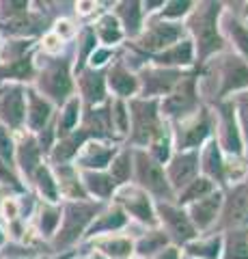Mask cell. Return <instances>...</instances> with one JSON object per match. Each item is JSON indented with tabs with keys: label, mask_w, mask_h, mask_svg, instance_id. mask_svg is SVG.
<instances>
[{
	"label": "cell",
	"mask_w": 248,
	"mask_h": 259,
	"mask_svg": "<svg viewBox=\"0 0 248 259\" xmlns=\"http://www.w3.org/2000/svg\"><path fill=\"white\" fill-rule=\"evenodd\" d=\"M80 180H82L84 192L89 199L100 201V203H110L117 192V184L110 180L106 171H80Z\"/></svg>",
	"instance_id": "cell-30"
},
{
	"label": "cell",
	"mask_w": 248,
	"mask_h": 259,
	"mask_svg": "<svg viewBox=\"0 0 248 259\" xmlns=\"http://www.w3.org/2000/svg\"><path fill=\"white\" fill-rule=\"evenodd\" d=\"M166 246H171L166 233L160 229V227H154V229H145L142 236H138L134 240V257L138 259H154L160 250H164Z\"/></svg>",
	"instance_id": "cell-37"
},
{
	"label": "cell",
	"mask_w": 248,
	"mask_h": 259,
	"mask_svg": "<svg viewBox=\"0 0 248 259\" xmlns=\"http://www.w3.org/2000/svg\"><path fill=\"white\" fill-rule=\"evenodd\" d=\"M169 125L175 151H199L216 134V117L210 104H203L196 112Z\"/></svg>",
	"instance_id": "cell-6"
},
{
	"label": "cell",
	"mask_w": 248,
	"mask_h": 259,
	"mask_svg": "<svg viewBox=\"0 0 248 259\" xmlns=\"http://www.w3.org/2000/svg\"><path fill=\"white\" fill-rule=\"evenodd\" d=\"M35 67H37V78L30 87H35L57 108H61L71 95H76L74 56L67 50L59 56H43L35 48Z\"/></svg>",
	"instance_id": "cell-2"
},
{
	"label": "cell",
	"mask_w": 248,
	"mask_h": 259,
	"mask_svg": "<svg viewBox=\"0 0 248 259\" xmlns=\"http://www.w3.org/2000/svg\"><path fill=\"white\" fill-rule=\"evenodd\" d=\"M97 37H95V32L91 28V24H84L82 28L78 30L76 35V61H74V76L78 71H82L86 67V63H89L91 54L97 50Z\"/></svg>",
	"instance_id": "cell-39"
},
{
	"label": "cell",
	"mask_w": 248,
	"mask_h": 259,
	"mask_svg": "<svg viewBox=\"0 0 248 259\" xmlns=\"http://www.w3.org/2000/svg\"><path fill=\"white\" fill-rule=\"evenodd\" d=\"M147 63L151 65H158V67H166V69H181V71H188V69H194L196 67V61H194V46L186 37L177 41L175 46L166 48L164 52L149 56Z\"/></svg>",
	"instance_id": "cell-26"
},
{
	"label": "cell",
	"mask_w": 248,
	"mask_h": 259,
	"mask_svg": "<svg viewBox=\"0 0 248 259\" xmlns=\"http://www.w3.org/2000/svg\"><path fill=\"white\" fill-rule=\"evenodd\" d=\"M0 93H3V84H0Z\"/></svg>",
	"instance_id": "cell-56"
},
{
	"label": "cell",
	"mask_w": 248,
	"mask_h": 259,
	"mask_svg": "<svg viewBox=\"0 0 248 259\" xmlns=\"http://www.w3.org/2000/svg\"><path fill=\"white\" fill-rule=\"evenodd\" d=\"M37 78L35 50L11 63H0V84H22L30 87Z\"/></svg>",
	"instance_id": "cell-27"
},
{
	"label": "cell",
	"mask_w": 248,
	"mask_h": 259,
	"mask_svg": "<svg viewBox=\"0 0 248 259\" xmlns=\"http://www.w3.org/2000/svg\"><path fill=\"white\" fill-rule=\"evenodd\" d=\"M164 173L173 192L177 194L192 180L201 175V171H199V151H175L171 160L164 164Z\"/></svg>",
	"instance_id": "cell-20"
},
{
	"label": "cell",
	"mask_w": 248,
	"mask_h": 259,
	"mask_svg": "<svg viewBox=\"0 0 248 259\" xmlns=\"http://www.w3.org/2000/svg\"><path fill=\"white\" fill-rule=\"evenodd\" d=\"M220 259H248V227L222 233V257Z\"/></svg>",
	"instance_id": "cell-40"
},
{
	"label": "cell",
	"mask_w": 248,
	"mask_h": 259,
	"mask_svg": "<svg viewBox=\"0 0 248 259\" xmlns=\"http://www.w3.org/2000/svg\"><path fill=\"white\" fill-rule=\"evenodd\" d=\"M28 184L35 188L39 201H43V203H52V205L61 203L57 177H54V171H52V166L47 164V162H43V164L33 173V177H30Z\"/></svg>",
	"instance_id": "cell-34"
},
{
	"label": "cell",
	"mask_w": 248,
	"mask_h": 259,
	"mask_svg": "<svg viewBox=\"0 0 248 259\" xmlns=\"http://www.w3.org/2000/svg\"><path fill=\"white\" fill-rule=\"evenodd\" d=\"M248 227V180L222 190V207L212 233Z\"/></svg>",
	"instance_id": "cell-12"
},
{
	"label": "cell",
	"mask_w": 248,
	"mask_h": 259,
	"mask_svg": "<svg viewBox=\"0 0 248 259\" xmlns=\"http://www.w3.org/2000/svg\"><path fill=\"white\" fill-rule=\"evenodd\" d=\"M33 225H35V233L41 242H50L57 233L59 225H61V203L52 205V203H43L39 201L35 212H33Z\"/></svg>",
	"instance_id": "cell-33"
},
{
	"label": "cell",
	"mask_w": 248,
	"mask_h": 259,
	"mask_svg": "<svg viewBox=\"0 0 248 259\" xmlns=\"http://www.w3.org/2000/svg\"><path fill=\"white\" fill-rule=\"evenodd\" d=\"M233 102L235 108V117H237V125L242 132V141H244V149H246V158H248V91H242L233 97H229Z\"/></svg>",
	"instance_id": "cell-46"
},
{
	"label": "cell",
	"mask_w": 248,
	"mask_h": 259,
	"mask_svg": "<svg viewBox=\"0 0 248 259\" xmlns=\"http://www.w3.org/2000/svg\"><path fill=\"white\" fill-rule=\"evenodd\" d=\"M80 119H82V102L78 95H71L69 100L59 108L54 115V127H57V141L63 136L71 134L74 130L80 127Z\"/></svg>",
	"instance_id": "cell-35"
},
{
	"label": "cell",
	"mask_w": 248,
	"mask_h": 259,
	"mask_svg": "<svg viewBox=\"0 0 248 259\" xmlns=\"http://www.w3.org/2000/svg\"><path fill=\"white\" fill-rule=\"evenodd\" d=\"M145 151L149 153L151 158H154L158 164H166V162L171 160V156L175 153V145H173V134H171V125H166L162 132H160L154 141H151Z\"/></svg>",
	"instance_id": "cell-42"
},
{
	"label": "cell",
	"mask_w": 248,
	"mask_h": 259,
	"mask_svg": "<svg viewBox=\"0 0 248 259\" xmlns=\"http://www.w3.org/2000/svg\"><path fill=\"white\" fill-rule=\"evenodd\" d=\"M57 106L45 100L35 87H26V132L39 134L54 121Z\"/></svg>",
	"instance_id": "cell-23"
},
{
	"label": "cell",
	"mask_w": 248,
	"mask_h": 259,
	"mask_svg": "<svg viewBox=\"0 0 248 259\" xmlns=\"http://www.w3.org/2000/svg\"><path fill=\"white\" fill-rule=\"evenodd\" d=\"M43 162H45V156H43L41 147H39L35 134L26 132V130H22V132L15 134V158H13V164H15V171L20 173L22 182L24 180L30 182L33 173L43 164Z\"/></svg>",
	"instance_id": "cell-16"
},
{
	"label": "cell",
	"mask_w": 248,
	"mask_h": 259,
	"mask_svg": "<svg viewBox=\"0 0 248 259\" xmlns=\"http://www.w3.org/2000/svg\"><path fill=\"white\" fill-rule=\"evenodd\" d=\"M199 84H201V69L194 67L186 71V76L175 84L173 91L160 100V115L166 123L179 121L203 106L205 102L199 91Z\"/></svg>",
	"instance_id": "cell-7"
},
{
	"label": "cell",
	"mask_w": 248,
	"mask_h": 259,
	"mask_svg": "<svg viewBox=\"0 0 248 259\" xmlns=\"http://www.w3.org/2000/svg\"><path fill=\"white\" fill-rule=\"evenodd\" d=\"M0 158L9 162V164H13V158H15V134L5 125H0Z\"/></svg>",
	"instance_id": "cell-48"
},
{
	"label": "cell",
	"mask_w": 248,
	"mask_h": 259,
	"mask_svg": "<svg viewBox=\"0 0 248 259\" xmlns=\"http://www.w3.org/2000/svg\"><path fill=\"white\" fill-rule=\"evenodd\" d=\"M188 32L183 22H169V20H162L158 15H151V18L145 20V26H142V32L134 41H127L125 48L138 52L140 59H149L154 54L164 52L166 48L175 46L181 39H186Z\"/></svg>",
	"instance_id": "cell-5"
},
{
	"label": "cell",
	"mask_w": 248,
	"mask_h": 259,
	"mask_svg": "<svg viewBox=\"0 0 248 259\" xmlns=\"http://www.w3.org/2000/svg\"><path fill=\"white\" fill-rule=\"evenodd\" d=\"M106 173L110 175V180L117 184V188L121 186L132 184V177H134V158H132V147L127 145H121L119 151L115 153L113 162L108 164Z\"/></svg>",
	"instance_id": "cell-38"
},
{
	"label": "cell",
	"mask_w": 248,
	"mask_h": 259,
	"mask_svg": "<svg viewBox=\"0 0 248 259\" xmlns=\"http://www.w3.org/2000/svg\"><path fill=\"white\" fill-rule=\"evenodd\" d=\"M0 186L7 188L9 192H13V194H24L26 192V184L22 182L20 173L15 171L13 164L5 162L3 158H0Z\"/></svg>",
	"instance_id": "cell-45"
},
{
	"label": "cell",
	"mask_w": 248,
	"mask_h": 259,
	"mask_svg": "<svg viewBox=\"0 0 248 259\" xmlns=\"http://www.w3.org/2000/svg\"><path fill=\"white\" fill-rule=\"evenodd\" d=\"M127 225H130V218H127V214L115 203V201H110V203L104 205V209L97 216H95V221L89 225V229H86V233H84V240L91 242L95 238L121 233V231L127 229Z\"/></svg>",
	"instance_id": "cell-22"
},
{
	"label": "cell",
	"mask_w": 248,
	"mask_h": 259,
	"mask_svg": "<svg viewBox=\"0 0 248 259\" xmlns=\"http://www.w3.org/2000/svg\"><path fill=\"white\" fill-rule=\"evenodd\" d=\"M110 121H113V132L117 136V141L125 145L127 132H130V110H127L125 100L110 97Z\"/></svg>",
	"instance_id": "cell-43"
},
{
	"label": "cell",
	"mask_w": 248,
	"mask_h": 259,
	"mask_svg": "<svg viewBox=\"0 0 248 259\" xmlns=\"http://www.w3.org/2000/svg\"><path fill=\"white\" fill-rule=\"evenodd\" d=\"M227 5L216 3V0H203V3H194V9L183 20L188 39L194 46V61L196 67L201 69L207 61L214 56L227 52V41L220 30V18L225 13Z\"/></svg>",
	"instance_id": "cell-1"
},
{
	"label": "cell",
	"mask_w": 248,
	"mask_h": 259,
	"mask_svg": "<svg viewBox=\"0 0 248 259\" xmlns=\"http://www.w3.org/2000/svg\"><path fill=\"white\" fill-rule=\"evenodd\" d=\"M0 259H3V255H0Z\"/></svg>",
	"instance_id": "cell-58"
},
{
	"label": "cell",
	"mask_w": 248,
	"mask_h": 259,
	"mask_svg": "<svg viewBox=\"0 0 248 259\" xmlns=\"http://www.w3.org/2000/svg\"><path fill=\"white\" fill-rule=\"evenodd\" d=\"M216 188H218V186H216L214 182H210V180H207V177H203V175H199L196 180H192V182L186 186V188L175 194V203H177L179 207H188L190 203H194V201L207 197V194H212Z\"/></svg>",
	"instance_id": "cell-41"
},
{
	"label": "cell",
	"mask_w": 248,
	"mask_h": 259,
	"mask_svg": "<svg viewBox=\"0 0 248 259\" xmlns=\"http://www.w3.org/2000/svg\"><path fill=\"white\" fill-rule=\"evenodd\" d=\"M220 30L227 46L233 48L231 52L248 63V22L239 13H233V9H225L220 18Z\"/></svg>",
	"instance_id": "cell-24"
},
{
	"label": "cell",
	"mask_w": 248,
	"mask_h": 259,
	"mask_svg": "<svg viewBox=\"0 0 248 259\" xmlns=\"http://www.w3.org/2000/svg\"><path fill=\"white\" fill-rule=\"evenodd\" d=\"M136 76H138V95L136 97H142V100H162V97L169 95L175 89V84L186 76V71L166 69V67H158V65L145 63L142 67L136 69Z\"/></svg>",
	"instance_id": "cell-14"
},
{
	"label": "cell",
	"mask_w": 248,
	"mask_h": 259,
	"mask_svg": "<svg viewBox=\"0 0 248 259\" xmlns=\"http://www.w3.org/2000/svg\"><path fill=\"white\" fill-rule=\"evenodd\" d=\"M225 153L216 139H210L201 149H199V171L203 177L214 182L220 190L227 188L225 184Z\"/></svg>",
	"instance_id": "cell-25"
},
{
	"label": "cell",
	"mask_w": 248,
	"mask_h": 259,
	"mask_svg": "<svg viewBox=\"0 0 248 259\" xmlns=\"http://www.w3.org/2000/svg\"><path fill=\"white\" fill-rule=\"evenodd\" d=\"M119 147H121L119 143L91 139L82 145V149L78 151V156L74 158L71 164L78 171H106L108 164L115 158V153L119 151Z\"/></svg>",
	"instance_id": "cell-19"
},
{
	"label": "cell",
	"mask_w": 248,
	"mask_h": 259,
	"mask_svg": "<svg viewBox=\"0 0 248 259\" xmlns=\"http://www.w3.org/2000/svg\"><path fill=\"white\" fill-rule=\"evenodd\" d=\"M183 259H188V257H183Z\"/></svg>",
	"instance_id": "cell-59"
},
{
	"label": "cell",
	"mask_w": 248,
	"mask_h": 259,
	"mask_svg": "<svg viewBox=\"0 0 248 259\" xmlns=\"http://www.w3.org/2000/svg\"><path fill=\"white\" fill-rule=\"evenodd\" d=\"M74 7H76V13H80V15H95L100 3H76Z\"/></svg>",
	"instance_id": "cell-52"
},
{
	"label": "cell",
	"mask_w": 248,
	"mask_h": 259,
	"mask_svg": "<svg viewBox=\"0 0 248 259\" xmlns=\"http://www.w3.org/2000/svg\"><path fill=\"white\" fill-rule=\"evenodd\" d=\"M192 9H194L192 0H164V7L156 15L162 20H169V22H183Z\"/></svg>",
	"instance_id": "cell-44"
},
{
	"label": "cell",
	"mask_w": 248,
	"mask_h": 259,
	"mask_svg": "<svg viewBox=\"0 0 248 259\" xmlns=\"http://www.w3.org/2000/svg\"><path fill=\"white\" fill-rule=\"evenodd\" d=\"M142 7V13H145V20L151 18V15H156L160 9L164 7V0H145V3H140Z\"/></svg>",
	"instance_id": "cell-50"
},
{
	"label": "cell",
	"mask_w": 248,
	"mask_h": 259,
	"mask_svg": "<svg viewBox=\"0 0 248 259\" xmlns=\"http://www.w3.org/2000/svg\"><path fill=\"white\" fill-rule=\"evenodd\" d=\"M74 84L78 89V97L82 102V108H95L102 106L108 100V89H106V69H91L84 67L78 71L74 78Z\"/></svg>",
	"instance_id": "cell-17"
},
{
	"label": "cell",
	"mask_w": 248,
	"mask_h": 259,
	"mask_svg": "<svg viewBox=\"0 0 248 259\" xmlns=\"http://www.w3.org/2000/svg\"><path fill=\"white\" fill-rule=\"evenodd\" d=\"M113 201L127 214L130 221L142 225L145 229H154V227H158L156 201L151 199L145 190H140L138 186L127 184V186L117 188Z\"/></svg>",
	"instance_id": "cell-13"
},
{
	"label": "cell",
	"mask_w": 248,
	"mask_h": 259,
	"mask_svg": "<svg viewBox=\"0 0 248 259\" xmlns=\"http://www.w3.org/2000/svg\"><path fill=\"white\" fill-rule=\"evenodd\" d=\"M86 259H106V257H104L102 253H97V250H93V248H91V253L86 255Z\"/></svg>",
	"instance_id": "cell-53"
},
{
	"label": "cell",
	"mask_w": 248,
	"mask_h": 259,
	"mask_svg": "<svg viewBox=\"0 0 248 259\" xmlns=\"http://www.w3.org/2000/svg\"><path fill=\"white\" fill-rule=\"evenodd\" d=\"M201 69L216 74V78H218V89L214 93L216 100L212 104L229 100V97H233L242 91H248V63L244 59H239L235 52H222L218 56H214Z\"/></svg>",
	"instance_id": "cell-8"
},
{
	"label": "cell",
	"mask_w": 248,
	"mask_h": 259,
	"mask_svg": "<svg viewBox=\"0 0 248 259\" xmlns=\"http://www.w3.org/2000/svg\"><path fill=\"white\" fill-rule=\"evenodd\" d=\"M0 125L13 134L26 130V87L3 84L0 93Z\"/></svg>",
	"instance_id": "cell-15"
},
{
	"label": "cell",
	"mask_w": 248,
	"mask_h": 259,
	"mask_svg": "<svg viewBox=\"0 0 248 259\" xmlns=\"http://www.w3.org/2000/svg\"><path fill=\"white\" fill-rule=\"evenodd\" d=\"M50 30L57 35L59 39H63V41H71V39H76V35H78V26H76V22H71V20H67V18H59V20H54L52 22V26H50Z\"/></svg>",
	"instance_id": "cell-49"
},
{
	"label": "cell",
	"mask_w": 248,
	"mask_h": 259,
	"mask_svg": "<svg viewBox=\"0 0 248 259\" xmlns=\"http://www.w3.org/2000/svg\"><path fill=\"white\" fill-rule=\"evenodd\" d=\"M220 207H222V190L216 188L212 194L194 201L186 207V212L190 216L194 229L199 231V236H205V233H212L216 221L220 216Z\"/></svg>",
	"instance_id": "cell-21"
},
{
	"label": "cell",
	"mask_w": 248,
	"mask_h": 259,
	"mask_svg": "<svg viewBox=\"0 0 248 259\" xmlns=\"http://www.w3.org/2000/svg\"><path fill=\"white\" fill-rule=\"evenodd\" d=\"M127 110H130V132L125 145L132 149H145L169 125L160 115V100L132 97L127 100Z\"/></svg>",
	"instance_id": "cell-4"
},
{
	"label": "cell",
	"mask_w": 248,
	"mask_h": 259,
	"mask_svg": "<svg viewBox=\"0 0 248 259\" xmlns=\"http://www.w3.org/2000/svg\"><path fill=\"white\" fill-rule=\"evenodd\" d=\"M104 205L100 201H61V225L54 238L47 242L54 253H63L67 248H74L80 240H84V233L89 225L95 221Z\"/></svg>",
	"instance_id": "cell-3"
},
{
	"label": "cell",
	"mask_w": 248,
	"mask_h": 259,
	"mask_svg": "<svg viewBox=\"0 0 248 259\" xmlns=\"http://www.w3.org/2000/svg\"><path fill=\"white\" fill-rule=\"evenodd\" d=\"M93 250L102 253L106 259H134V238L125 233H113L91 240Z\"/></svg>",
	"instance_id": "cell-31"
},
{
	"label": "cell",
	"mask_w": 248,
	"mask_h": 259,
	"mask_svg": "<svg viewBox=\"0 0 248 259\" xmlns=\"http://www.w3.org/2000/svg\"><path fill=\"white\" fill-rule=\"evenodd\" d=\"M113 7V15L121 24L125 41H134L145 26V13H142L140 3L138 0H123V3H115Z\"/></svg>",
	"instance_id": "cell-28"
},
{
	"label": "cell",
	"mask_w": 248,
	"mask_h": 259,
	"mask_svg": "<svg viewBox=\"0 0 248 259\" xmlns=\"http://www.w3.org/2000/svg\"><path fill=\"white\" fill-rule=\"evenodd\" d=\"M52 171L59 184L61 201H86L89 199V194L84 192L82 180H80V171L74 164H59V166H52Z\"/></svg>",
	"instance_id": "cell-29"
},
{
	"label": "cell",
	"mask_w": 248,
	"mask_h": 259,
	"mask_svg": "<svg viewBox=\"0 0 248 259\" xmlns=\"http://www.w3.org/2000/svg\"><path fill=\"white\" fill-rule=\"evenodd\" d=\"M156 214H158V227L166 233V238L173 246L183 248L199 238V231L194 229L186 207H179L177 203H166V201H156Z\"/></svg>",
	"instance_id": "cell-11"
},
{
	"label": "cell",
	"mask_w": 248,
	"mask_h": 259,
	"mask_svg": "<svg viewBox=\"0 0 248 259\" xmlns=\"http://www.w3.org/2000/svg\"><path fill=\"white\" fill-rule=\"evenodd\" d=\"M115 59H117V48L97 46V50L91 54V59H89V63H86V67H91V69H106Z\"/></svg>",
	"instance_id": "cell-47"
},
{
	"label": "cell",
	"mask_w": 248,
	"mask_h": 259,
	"mask_svg": "<svg viewBox=\"0 0 248 259\" xmlns=\"http://www.w3.org/2000/svg\"><path fill=\"white\" fill-rule=\"evenodd\" d=\"M3 259H11V257H3Z\"/></svg>",
	"instance_id": "cell-57"
},
{
	"label": "cell",
	"mask_w": 248,
	"mask_h": 259,
	"mask_svg": "<svg viewBox=\"0 0 248 259\" xmlns=\"http://www.w3.org/2000/svg\"><path fill=\"white\" fill-rule=\"evenodd\" d=\"M188 259H220L222 257V233H210V236H199L188 242L181 250Z\"/></svg>",
	"instance_id": "cell-36"
},
{
	"label": "cell",
	"mask_w": 248,
	"mask_h": 259,
	"mask_svg": "<svg viewBox=\"0 0 248 259\" xmlns=\"http://www.w3.org/2000/svg\"><path fill=\"white\" fill-rule=\"evenodd\" d=\"M154 259H183V255H181V248L171 244V246H166L164 250H160Z\"/></svg>",
	"instance_id": "cell-51"
},
{
	"label": "cell",
	"mask_w": 248,
	"mask_h": 259,
	"mask_svg": "<svg viewBox=\"0 0 248 259\" xmlns=\"http://www.w3.org/2000/svg\"><path fill=\"white\" fill-rule=\"evenodd\" d=\"M132 158H134L132 184L138 186L140 190H145L154 201H166V203H173L175 192L171 188L169 180H166L164 166L158 164L145 149H132Z\"/></svg>",
	"instance_id": "cell-9"
},
{
	"label": "cell",
	"mask_w": 248,
	"mask_h": 259,
	"mask_svg": "<svg viewBox=\"0 0 248 259\" xmlns=\"http://www.w3.org/2000/svg\"><path fill=\"white\" fill-rule=\"evenodd\" d=\"M7 246V233L0 229V248H5Z\"/></svg>",
	"instance_id": "cell-54"
},
{
	"label": "cell",
	"mask_w": 248,
	"mask_h": 259,
	"mask_svg": "<svg viewBox=\"0 0 248 259\" xmlns=\"http://www.w3.org/2000/svg\"><path fill=\"white\" fill-rule=\"evenodd\" d=\"M91 28L97 37L100 46L104 48H119L123 41H125V35L121 30V24L119 20L113 15V11H102L95 22H91Z\"/></svg>",
	"instance_id": "cell-32"
},
{
	"label": "cell",
	"mask_w": 248,
	"mask_h": 259,
	"mask_svg": "<svg viewBox=\"0 0 248 259\" xmlns=\"http://www.w3.org/2000/svg\"><path fill=\"white\" fill-rule=\"evenodd\" d=\"M214 117H216V134L214 139L218 141L222 153L227 158H246V149H244V141H242V132L237 125V117H235V108L231 100H222L212 104Z\"/></svg>",
	"instance_id": "cell-10"
},
{
	"label": "cell",
	"mask_w": 248,
	"mask_h": 259,
	"mask_svg": "<svg viewBox=\"0 0 248 259\" xmlns=\"http://www.w3.org/2000/svg\"><path fill=\"white\" fill-rule=\"evenodd\" d=\"M242 7H244V9H242V11H239V15H242V18H244V20L248 22V3H244Z\"/></svg>",
	"instance_id": "cell-55"
},
{
	"label": "cell",
	"mask_w": 248,
	"mask_h": 259,
	"mask_svg": "<svg viewBox=\"0 0 248 259\" xmlns=\"http://www.w3.org/2000/svg\"><path fill=\"white\" fill-rule=\"evenodd\" d=\"M106 89L115 100H132L138 95V76L136 69L123 61V56H117L106 67Z\"/></svg>",
	"instance_id": "cell-18"
}]
</instances>
